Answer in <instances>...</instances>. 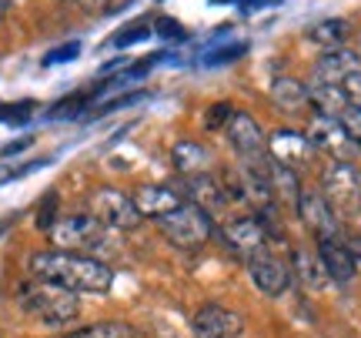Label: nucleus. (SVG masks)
<instances>
[{"instance_id":"1","label":"nucleus","mask_w":361,"mask_h":338,"mask_svg":"<svg viewBox=\"0 0 361 338\" xmlns=\"http://www.w3.org/2000/svg\"><path fill=\"white\" fill-rule=\"evenodd\" d=\"M30 274L37 282H51L67 291L84 295H107L114 285V268L94 255H74V251H34L30 255Z\"/></svg>"},{"instance_id":"2","label":"nucleus","mask_w":361,"mask_h":338,"mask_svg":"<svg viewBox=\"0 0 361 338\" xmlns=\"http://www.w3.org/2000/svg\"><path fill=\"white\" fill-rule=\"evenodd\" d=\"M17 301H20L34 318H40L44 325H67V322H74L80 312L78 291H67V288L51 285V282H37V278L17 291Z\"/></svg>"},{"instance_id":"3","label":"nucleus","mask_w":361,"mask_h":338,"mask_svg":"<svg viewBox=\"0 0 361 338\" xmlns=\"http://www.w3.org/2000/svg\"><path fill=\"white\" fill-rule=\"evenodd\" d=\"M322 195L338 218H358L361 215V171L351 161H331L324 168Z\"/></svg>"},{"instance_id":"4","label":"nucleus","mask_w":361,"mask_h":338,"mask_svg":"<svg viewBox=\"0 0 361 338\" xmlns=\"http://www.w3.org/2000/svg\"><path fill=\"white\" fill-rule=\"evenodd\" d=\"M51 241L57 245V251L90 255V251L104 248L107 228L94 215H67V218H57V224L51 228Z\"/></svg>"},{"instance_id":"5","label":"nucleus","mask_w":361,"mask_h":338,"mask_svg":"<svg viewBox=\"0 0 361 338\" xmlns=\"http://www.w3.org/2000/svg\"><path fill=\"white\" fill-rule=\"evenodd\" d=\"M157 228L168 234L171 245L178 248H201L211 238L214 231V224H211V215L191 205V201H184L178 211H171L164 218H157Z\"/></svg>"},{"instance_id":"6","label":"nucleus","mask_w":361,"mask_h":338,"mask_svg":"<svg viewBox=\"0 0 361 338\" xmlns=\"http://www.w3.org/2000/svg\"><path fill=\"white\" fill-rule=\"evenodd\" d=\"M90 215L104 224V228H117V231H128L141 224V211L134 205V198L117 191V188H97L90 195Z\"/></svg>"},{"instance_id":"7","label":"nucleus","mask_w":361,"mask_h":338,"mask_svg":"<svg viewBox=\"0 0 361 338\" xmlns=\"http://www.w3.org/2000/svg\"><path fill=\"white\" fill-rule=\"evenodd\" d=\"M224 134H228V141H231L234 151L241 155V161H247V164H264V147H268V141H264L261 124L247 114V111H234L231 121H228V128H224Z\"/></svg>"},{"instance_id":"8","label":"nucleus","mask_w":361,"mask_h":338,"mask_svg":"<svg viewBox=\"0 0 361 338\" xmlns=\"http://www.w3.org/2000/svg\"><path fill=\"white\" fill-rule=\"evenodd\" d=\"M247 274H251V282L258 288L261 295H268V298H281L284 291L291 288V265L281 261L278 255H271V251H261L255 258L247 261Z\"/></svg>"},{"instance_id":"9","label":"nucleus","mask_w":361,"mask_h":338,"mask_svg":"<svg viewBox=\"0 0 361 338\" xmlns=\"http://www.w3.org/2000/svg\"><path fill=\"white\" fill-rule=\"evenodd\" d=\"M308 141L324 151V155L331 157V161H351V155L358 151V144L351 141L345 128H341V121L338 117H324V114H314L308 124Z\"/></svg>"},{"instance_id":"10","label":"nucleus","mask_w":361,"mask_h":338,"mask_svg":"<svg viewBox=\"0 0 361 338\" xmlns=\"http://www.w3.org/2000/svg\"><path fill=\"white\" fill-rule=\"evenodd\" d=\"M224 245L231 248L234 255H241L245 261H251L255 255L268 251V228L261 218H231L221 228Z\"/></svg>"},{"instance_id":"11","label":"nucleus","mask_w":361,"mask_h":338,"mask_svg":"<svg viewBox=\"0 0 361 338\" xmlns=\"http://www.w3.org/2000/svg\"><path fill=\"white\" fill-rule=\"evenodd\" d=\"M298 218L305 222L314 238H338L341 234V218H338L331 205L324 201L322 191H314V188H305L301 198H298Z\"/></svg>"},{"instance_id":"12","label":"nucleus","mask_w":361,"mask_h":338,"mask_svg":"<svg viewBox=\"0 0 361 338\" xmlns=\"http://www.w3.org/2000/svg\"><path fill=\"white\" fill-rule=\"evenodd\" d=\"M194 338H241L245 332V315L224 308V305H201L194 315Z\"/></svg>"},{"instance_id":"13","label":"nucleus","mask_w":361,"mask_h":338,"mask_svg":"<svg viewBox=\"0 0 361 338\" xmlns=\"http://www.w3.org/2000/svg\"><path fill=\"white\" fill-rule=\"evenodd\" d=\"M311 155H314V144L308 141V134L291 131V128L271 131V138H268V157L271 161H278V164H284V168L298 171L301 164H308Z\"/></svg>"},{"instance_id":"14","label":"nucleus","mask_w":361,"mask_h":338,"mask_svg":"<svg viewBox=\"0 0 361 338\" xmlns=\"http://www.w3.org/2000/svg\"><path fill=\"white\" fill-rule=\"evenodd\" d=\"M318 261H322L324 274L331 282H338V285H348L351 278L358 274V261L351 258V251L341 234L338 238H318Z\"/></svg>"},{"instance_id":"15","label":"nucleus","mask_w":361,"mask_h":338,"mask_svg":"<svg viewBox=\"0 0 361 338\" xmlns=\"http://www.w3.org/2000/svg\"><path fill=\"white\" fill-rule=\"evenodd\" d=\"M358 71H361V54L348 51V47H335V51H324L318 57L311 84H338L341 87V80L358 74Z\"/></svg>"},{"instance_id":"16","label":"nucleus","mask_w":361,"mask_h":338,"mask_svg":"<svg viewBox=\"0 0 361 338\" xmlns=\"http://www.w3.org/2000/svg\"><path fill=\"white\" fill-rule=\"evenodd\" d=\"M134 205L141 211L144 218H164L171 211H178L184 205V195H178L174 188L168 184H141L137 191H134Z\"/></svg>"},{"instance_id":"17","label":"nucleus","mask_w":361,"mask_h":338,"mask_svg":"<svg viewBox=\"0 0 361 338\" xmlns=\"http://www.w3.org/2000/svg\"><path fill=\"white\" fill-rule=\"evenodd\" d=\"M188 201L197 205L204 215H214V211H221L228 201H231V195H228V188H224L214 174H207L204 171V174L188 178Z\"/></svg>"},{"instance_id":"18","label":"nucleus","mask_w":361,"mask_h":338,"mask_svg":"<svg viewBox=\"0 0 361 338\" xmlns=\"http://www.w3.org/2000/svg\"><path fill=\"white\" fill-rule=\"evenodd\" d=\"M271 101L288 111V114H298L311 104V94H308V84H301L298 78H274L271 84Z\"/></svg>"},{"instance_id":"19","label":"nucleus","mask_w":361,"mask_h":338,"mask_svg":"<svg viewBox=\"0 0 361 338\" xmlns=\"http://www.w3.org/2000/svg\"><path fill=\"white\" fill-rule=\"evenodd\" d=\"M171 164H174L180 174L194 178V174H204V171H207V164H211V155H207L204 144H197V141H178L174 147H171Z\"/></svg>"},{"instance_id":"20","label":"nucleus","mask_w":361,"mask_h":338,"mask_svg":"<svg viewBox=\"0 0 361 338\" xmlns=\"http://www.w3.org/2000/svg\"><path fill=\"white\" fill-rule=\"evenodd\" d=\"M311 104L318 107V114L324 117H341L345 107H351V101L345 97V91L338 84H308Z\"/></svg>"},{"instance_id":"21","label":"nucleus","mask_w":361,"mask_h":338,"mask_svg":"<svg viewBox=\"0 0 361 338\" xmlns=\"http://www.w3.org/2000/svg\"><path fill=\"white\" fill-rule=\"evenodd\" d=\"M268 178H271L274 195L288 198V201L298 208V198H301V181H298V171L284 168V164H278V161H268Z\"/></svg>"},{"instance_id":"22","label":"nucleus","mask_w":361,"mask_h":338,"mask_svg":"<svg viewBox=\"0 0 361 338\" xmlns=\"http://www.w3.org/2000/svg\"><path fill=\"white\" fill-rule=\"evenodd\" d=\"M308 37L314 40V44L328 47V51H335V47H341V44H345V37H348V20H341V17L318 20V24L308 30Z\"/></svg>"},{"instance_id":"23","label":"nucleus","mask_w":361,"mask_h":338,"mask_svg":"<svg viewBox=\"0 0 361 338\" xmlns=\"http://www.w3.org/2000/svg\"><path fill=\"white\" fill-rule=\"evenodd\" d=\"M291 272H298V278L308 288H318L324 278H328L322 268V261H318V255H311V251H295V268H291Z\"/></svg>"},{"instance_id":"24","label":"nucleus","mask_w":361,"mask_h":338,"mask_svg":"<svg viewBox=\"0 0 361 338\" xmlns=\"http://www.w3.org/2000/svg\"><path fill=\"white\" fill-rule=\"evenodd\" d=\"M67 338H134V328L124 325V322H97V325L71 332Z\"/></svg>"},{"instance_id":"25","label":"nucleus","mask_w":361,"mask_h":338,"mask_svg":"<svg viewBox=\"0 0 361 338\" xmlns=\"http://www.w3.org/2000/svg\"><path fill=\"white\" fill-rule=\"evenodd\" d=\"M151 37V27L147 24H134L130 30H117L111 37V47H130V44H141V40Z\"/></svg>"},{"instance_id":"26","label":"nucleus","mask_w":361,"mask_h":338,"mask_svg":"<svg viewBox=\"0 0 361 338\" xmlns=\"http://www.w3.org/2000/svg\"><path fill=\"white\" fill-rule=\"evenodd\" d=\"M234 107L228 101H218V104H211V111L204 114V128L207 131H218V128H228V121H231Z\"/></svg>"},{"instance_id":"27","label":"nucleus","mask_w":361,"mask_h":338,"mask_svg":"<svg viewBox=\"0 0 361 338\" xmlns=\"http://www.w3.org/2000/svg\"><path fill=\"white\" fill-rule=\"evenodd\" d=\"M341 121V128H345V134H348L351 141L361 147V107L358 104H351V107H345V114L338 117Z\"/></svg>"},{"instance_id":"28","label":"nucleus","mask_w":361,"mask_h":338,"mask_svg":"<svg viewBox=\"0 0 361 338\" xmlns=\"http://www.w3.org/2000/svg\"><path fill=\"white\" fill-rule=\"evenodd\" d=\"M245 51H247V44H231V47H221V51H214V54H204V57H201V64H207V67L228 64V61H238Z\"/></svg>"},{"instance_id":"29","label":"nucleus","mask_w":361,"mask_h":338,"mask_svg":"<svg viewBox=\"0 0 361 338\" xmlns=\"http://www.w3.org/2000/svg\"><path fill=\"white\" fill-rule=\"evenodd\" d=\"M80 54V44L78 40H71V44H64V47H57V51H51L47 57H44V67H54V64H64V61H74Z\"/></svg>"},{"instance_id":"30","label":"nucleus","mask_w":361,"mask_h":338,"mask_svg":"<svg viewBox=\"0 0 361 338\" xmlns=\"http://www.w3.org/2000/svg\"><path fill=\"white\" fill-rule=\"evenodd\" d=\"M54 208H57V195H47L44 201H40V208H37V224H40V228H47V231H51L54 224H57V215H54Z\"/></svg>"},{"instance_id":"31","label":"nucleus","mask_w":361,"mask_h":338,"mask_svg":"<svg viewBox=\"0 0 361 338\" xmlns=\"http://www.w3.org/2000/svg\"><path fill=\"white\" fill-rule=\"evenodd\" d=\"M154 34H161V37H168V40H180L184 37V27H180V20H174V17H157Z\"/></svg>"},{"instance_id":"32","label":"nucleus","mask_w":361,"mask_h":338,"mask_svg":"<svg viewBox=\"0 0 361 338\" xmlns=\"http://www.w3.org/2000/svg\"><path fill=\"white\" fill-rule=\"evenodd\" d=\"M341 91H345V97H348L351 104L361 107V71L358 74H351V78L341 80Z\"/></svg>"},{"instance_id":"33","label":"nucleus","mask_w":361,"mask_h":338,"mask_svg":"<svg viewBox=\"0 0 361 338\" xmlns=\"http://www.w3.org/2000/svg\"><path fill=\"white\" fill-rule=\"evenodd\" d=\"M30 101H24V104H0V121H17V117H27L30 114Z\"/></svg>"},{"instance_id":"34","label":"nucleus","mask_w":361,"mask_h":338,"mask_svg":"<svg viewBox=\"0 0 361 338\" xmlns=\"http://www.w3.org/2000/svg\"><path fill=\"white\" fill-rule=\"evenodd\" d=\"M345 245H348V251H351V258L361 265V234H351V238H345Z\"/></svg>"},{"instance_id":"35","label":"nucleus","mask_w":361,"mask_h":338,"mask_svg":"<svg viewBox=\"0 0 361 338\" xmlns=\"http://www.w3.org/2000/svg\"><path fill=\"white\" fill-rule=\"evenodd\" d=\"M27 144H30V138H24V141H13V144H7V147H4V157H7V155H13V151H20V147H27Z\"/></svg>"},{"instance_id":"36","label":"nucleus","mask_w":361,"mask_h":338,"mask_svg":"<svg viewBox=\"0 0 361 338\" xmlns=\"http://www.w3.org/2000/svg\"><path fill=\"white\" fill-rule=\"evenodd\" d=\"M11 178H13V171H11V168H4V164H0V184H4V181H11Z\"/></svg>"},{"instance_id":"37","label":"nucleus","mask_w":361,"mask_h":338,"mask_svg":"<svg viewBox=\"0 0 361 338\" xmlns=\"http://www.w3.org/2000/svg\"><path fill=\"white\" fill-rule=\"evenodd\" d=\"M13 0H0V11H7V7H11Z\"/></svg>"},{"instance_id":"38","label":"nucleus","mask_w":361,"mask_h":338,"mask_svg":"<svg viewBox=\"0 0 361 338\" xmlns=\"http://www.w3.org/2000/svg\"><path fill=\"white\" fill-rule=\"evenodd\" d=\"M218 4H224V0H218Z\"/></svg>"}]
</instances>
